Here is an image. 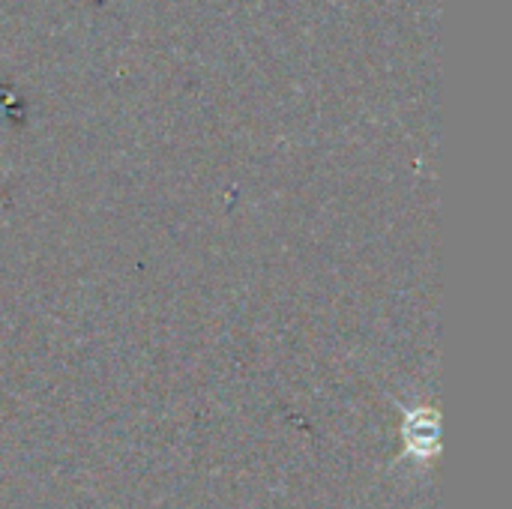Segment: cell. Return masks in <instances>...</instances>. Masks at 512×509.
Wrapping results in <instances>:
<instances>
[{"label":"cell","instance_id":"6da1fadb","mask_svg":"<svg viewBox=\"0 0 512 509\" xmlns=\"http://www.w3.org/2000/svg\"><path fill=\"white\" fill-rule=\"evenodd\" d=\"M402 444L411 462L429 465L441 450V417L432 408H402Z\"/></svg>","mask_w":512,"mask_h":509}]
</instances>
